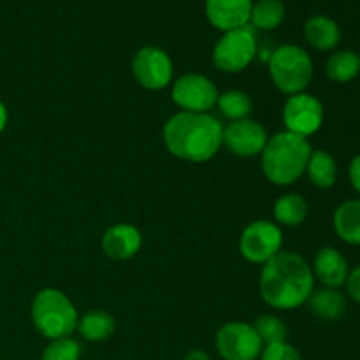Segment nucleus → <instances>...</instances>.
I'll return each instance as SVG.
<instances>
[{
  "mask_svg": "<svg viewBox=\"0 0 360 360\" xmlns=\"http://www.w3.org/2000/svg\"><path fill=\"white\" fill-rule=\"evenodd\" d=\"M285 20V6L281 0H259L253 4L250 23L255 30H274Z\"/></svg>",
  "mask_w": 360,
  "mask_h": 360,
  "instance_id": "5701e85b",
  "label": "nucleus"
},
{
  "mask_svg": "<svg viewBox=\"0 0 360 360\" xmlns=\"http://www.w3.org/2000/svg\"><path fill=\"white\" fill-rule=\"evenodd\" d=\"M283 232L271 220H255L248 224L239 238V252L248 262L266 264L281 252Z\"/></svg>",
  "mask_w": 360,
  "mask_h": 360,
  "instance_id": "0eeeda50",
  "label": "nucleus"
},
{
  "mask_svg": "<svg viewBox=\"0 0 360 360\" xmlns=\"http://www.w3.org/2000/svg\"><path fill=\"white\" fill-rule=\"evenodd\" d=\"M259 51L255 28L246 25L243 28L224 32L213 49V63L218 70L236 74L245 70L255 60Z\"/></svg>",
  "mask_w": 360,
  "mask_h": 360,
  "instance_id": "423d86ee",
  "label": "nucleus"
},
{
  "mask_svg": "<svg viewBox=\"0 0 360 360\" xmlns=\"http://www.w3.org/2000/svg\"><path fill=\"white\" fill-rule=\"evenodd\" d=\"M0 360H2V359H0Z\"/></svg>",
  "mask_w": 360,
  "mask_h": 360,
  "instance_id": "2f4dec72",
  "label": "nucleus"
},
{
  "mask_svg": "<svg viewBox=\"0 0 360 360\" xmlns=\"http://www.w3.org/2000/svg\"><path fill=\"white\" fill-rule=\"evenodd\" d=\"M171 97L181 111L207 112L217 105L218 90L207 76L188 72L172 81Z\"/></svg>",
  "mask_w": 360,
  "mask_h": 360,
  "instance_id": "1a4fd4ad",
  "label": "nucleus"
},
{
  "mask_svg": "<svg viewBox=\"0 0 360 360\" xmlns=\"http://www.w3.org/2000/svg\"><path fill=\"white\" fill-rule=\"evenodd\" d=\"M334 231L341 241L360 246V200H345L336 207L333 217Z\"/></svg>",
  "mask_w": 360,
  "mask_h": 360,
  "instance_id": "a211bd4d",
  "label": "nucleus"
},
{
  "mask_svg": "<svg viewBox=\"0 0 360 360\" xmlns=\"http://www.w3.org/2000/svg\"><path fill=\"white\" fill-rule=\"evenodd\" d=\"M253 0H206V18L221 32L250 25Z\"/></svg>",
  "mask_w": 360,
  "mask_h": 360,
  "instance_id": "ddd939ff",
  "label": "nucleus"
},
{
  "mask_svg": "<svg viewBox=\"0 0 360 360\" xmlns=\"http://www.w3.org/2000/svg\"><path fill=\"white\" fill-rule=\"evenodd\" d=\"M348 178H350V183L355 188V192L360 195V153L352 158L350 167H348Z\"/></svg>",
  "mask_w": 360,
  "mask_h": 360,
  "instance_id": "c85d7f7f",
  "label": "nucleus"
},
{
  "mask_svg": "<svg viewBox=\"0 0 360 360\" xmlns=\"http://www.w3.org/2000/svg\"><path fill=\"white\" fill-rule=\"evenodd\" d=\"M360 72V55L352 49L333 53L326 62V74L334 83H350Z\"/></svg>",
  "mask_w": 360,
  "mask_h": 360,
  "instance_id": "4be33fe9",
  "label": "nucleus"
},
{
  "mask_svg": "<svg viewBox=\"0 0 360 360\" xmlns=\"http://www.w3.org/2000/svg\"><path fill=\"white\" fill-rule=\"evenodd\" d=\"M269 76L283 94H301L313 79L311 56L295 44L280 46L269 56Z\"/></svg>",
  "mask_w": 360,
  "mask_h": 360,
  "instance_id": "39448f33",
  "label": "nucleus"
},
{
  "mask_svg": "<svg viewBox=\"0 0 360 360\" xmlns=\"http://www.w3.org/2000/svg\"><path fill=\"white\" fill-rule=\"evenodd\" d=\"M260 360H302V355L297 348L283 341V343L264 347L262 354H260Z\"/></svg>",
  "mask_w": 360,
  "mask_h": 360,
  "instance_id": "bb28decb",
  "label": "nucleus"
},
{
  "mask_svg": "<svg viewBox=\"0 0 360 360\" xmlns=\"http://www.w3.org/2000/svg\"><path fill=\"white\" fill-rule=\"evenodd\" d=\"M267 139L269 136L266 129L252 118L238 120L224 127V144L231 153L238 157H257L264 151Z\"/></svg>",
  "mask_w": 360,
  "mask_h": 360,
  "instance_id": "f8f14e48",
  "label": "nucleus"
},
{
  "mask_svg": "<svg viewBox=\"0 0 360 360\" xmlns=\"http://www.w3.org/2000/svg\"><path fill=\"white\" fill-rule=\"evenodd\" d=\"M218 111L231 122L248 118L252 112V98L246 91L241 90H227L224 94H218L217 105Z\"/></svg>",
  "mask_w": 360,
  "mask_h": 360,
  "instance_id": "b1692460",
  "label": "nucleus"
},
{
  "mask_svg": "<svg viewBox=\"0 0 360 360\" xmlns=\"http://www.w3.org/2000/svg\"><path fill=\"white\" fill-rule=\"evenodd\" d=\"M217 352L224 360H257L264 350L252 323L229 322L218 329L214 338Z\"/></svg>",
  "mask_w": 360,
  "mask_h": 360,
  "instance_id": "6e6552de",
  "label": "nucleus"
},
{
  "mask_svg": "<svg viewBox=\"0 0 360 360\" xmlns=\"http://www.w3.org/2000/svg\"><path fill=\"white\" fill-rule=\"evenodd\" d=\"M7 120H9V115H7V108L2 101H0V134L6 130Z\"/></svg>",
  "mask_w": 360,
  "mask_h": 360,
  "instance_id": "7c9ffc66",
  "label": "nucleus"
},
{
  "mask_svg": "<svg viewBox=\"0 0 360 360\" xmlns=\"http://www.w3.org/2000/svg\"><path fill=\"white\" fill-rule=\"evenodd\" d=\"M143 236L130 224H115L102 236V252L112 260H129L141 250Z\"/></svg>",
  "mask_w": 360,
  "mask_h": 360,
  "instance_id": "4468645a",
  "label": "nucleus"
},
{
  "mask_svg": "<svg viewBox=\"0 0 360 360\" xmlns=\"http://www.w3.org/2000/svg\"><path fill=\"white\" fill-rule=\"evenodd\" d=\"M115 329L116 322L112 315L101 311V309H94V311H88L79 316L76 330L83 340L91 341V343H102L115 334Z\"/></svg>",
  "mask_w": 360,
  "mask_h": 360,
  "instance_id": "6ab92c4d",
  "label": "nucleus"
},
{
  "mask_svg": "<svg viewBox=\"0 0 360 360\" xmlns=\"http://www.w3.org/2000/svg\"><path fill=\"white\" fill-rule=\"evenodd\" d=\"M260 295L276 309H295L306 304L315 290L311 266L299 253L280 252L260 271Z\"/></svg>",
  "mask_w": 360,
  "mask_h": 360,
  "instance_id": "f257e3e1",
  "label": "nucleus"
},
{
  "mask_svg": "<svg viewBox=\"0 0 360 360\" xmlns=\"http://www.w3.org/2000/svg\"><path fill=\"white\" fill-rule=\"evenodd\" d=\"M323 104L311 94L288 95L283 105V123L287 132L308 139L309 136L319 132L323 125Z\"/></svg>",
  "mask_w": 360,
  "mask_h": 360,
  "instance_id": "9d476101",
  "label": "nucleus"
},
{
  "mask_svg": "<svg viewBox=\"0 0 360 360\" xmlns=\"http://www.w3.org/2000/svg\"><path fill=\"white\" fill-rule=\"evenodd\" d=\"M308 306L309 311L316 319L334 322V320H340L347 311V299L341 294L340 288L322 287L311 292L308 299Z\"/></svg>",
  "mask_w": 360,
  "mask_h": 360,
  "instance_id": "f3484780",
  "label": "nucleus"
},
{
  "mask_svg": "<svg viewBox=\"0 0 360 360\" xmlns=\"http://www.w3.org/2000/svg\"><path fill=\"white\" fill-rule=\"evenodd\" d=\"M253 329L259 334L264 347L287 341V326L276 315H269L267 313V315L257 316V320L253 322Z\"/></svg>",
  "mask_w": 360,
  "mask_h": 360,
  "instance_id": "393cba45",
  "label": "nucleus"
},
{
  "mask_svg": "<svg viewBox=\"0 0 360 360\" xmlns=\"http://www.w3.org/2000/svg\"><path fill=\"white\" fill-rule=\"evenodd\" d=\"M81 347L72 338H60L49 341L42 352L41 360H79Z\"/></svg>",
  "mask_w": 360,
  "mask_h": 360,
  "instance_id": "a878e982",
  "label": "nucleus"
},
{
  "mask_svg": "<svg viewBox=\"0 0 360 360\" xmlns=\"http://www.w3.org/2000/svg\"><path fill=\"white\" fill-rule=\"evenodd\" d=\"M306 174L316 188H330L336 185L338 164L329 151L313 150L306 165Z\"/></svg>",
  "mask_w": 360,
  "mask_h": 360,
  "instance_id": "aec40b11",
  "label": "nucleus"
},
{
  "mask_svg": "<svg viewBox=\"0 0 360 360\" xmlns=\"http://www.w3.org/2000/svg\"><path fill=\"white\" fill-rule=\"evenodd\" d=\"M32 322L46 340L69 338L77 329L76 306L58 288H42L32 301Z\"/></svg>",
  "mask_w": 360,
  "mask_h": 360,
  "instance_id": "20e7f679",
  "label": "nucleus"
},
{
  "mask_svg": "<svg viewBox=\"0 0 360 360\" xmlns=\"http://www.w3.org/2000/svg\"><path fill=\"white\" fill-rule=\"evenodd\" d=\"M304 39L319 51H333L341 41V28L333 18L316 14L304 25Z\"/></svg>",
  "mask_w": 360,
  "mask_h": 360,
  "instance_id": "dca6fc26",
  "label": "nucleus"
},
{
  "mask_svg": "<svg viewBox=\"0 0 360 360\" xmlns=\"http://www.w3.org/2000/svg\"><path fill=\"white\" fill-rule=\"evenodd\" d=\"M169 153L186 162H207L224 146V125L210 112L179 111L164 125Z\"/></svg>",
  "mask_w": 360,
  "mask_h": 360,
  "instance_id": "f03ea898",
  "label": "nucleus"
},
{
  "mask_svg": "<svg viewBox=\"0 0 360 360\" xmlns=\"http://www.w3.org/2000/svg\"><path fill=\"white\" fill-rule=\"evenodd\" d=\"M183 360H211V357L204 350H199V348H195V350H190L188 354L185 355V359H183Z\"/></svg>",
  "mask_w": 360,
  "mask_h": 360,
  "instance_id": "c756f323",
  "label": "nucleus"
},
{
  "mask_svg": "<svg viewBox=\"0 0 360 360\" xmlns=\"http://www.w3.org/2000/svg\"><path fill=\"white\" fill-rule=\"evenodd\" d=\"M313 148L308 139L295 134L278 132L267 139L260 153L262 172L273 185L288 186L306 172Z\"/></svg>",
  "mask_w": 360,
  "mask_h": 360,
  "instance_id": "7ed1b4c3",
  "label": "nucleus"
},
{
  "mask_svg": "<svg viewBox=\"0 0 360 360\" xmlns=\"http://www.w3.org/2000/svg\"><path fill=\"white\" fill-rule=\"evenodd\" d=\"M345 287H347V294L360 304V266L350 269L347 281H345Z\"/></svg>",
  "mask_w": 360,
  "mask_h": 360,
  "instance_id": "cd10ccee",
  "label": "nucleus"
},
{
  "mask_svg": "<svg viewBox=\"0 0 360 360\" xmlns=\"http://www.w3.org/2000/svg\"><path fill=\"white\" fill-rule=\"evenodd\" d=\"M311 271L315 280H319L323 287L340 288L347 281L350 267L340 250L333 248V246H323L316 252Z\"/></svg>",
  "mask_w": 360,
  "mask_h": 360,
  "instance_id": "2eb2a0df",
  "label": "nucleus"
},
{
  "mask_svg": "<svg viewBox=\"0 0 360 360\" xmlns=\"http://www.w3.org/2000/svg\"><path fill=\"white\" fill-rule=\"evenodd\" d=\"M134 79L143 88L158 91L167 88L174 77L172 60L164 49L157 46H144L136 53L132 60Z\"/></svg>",
  "mask_w": 360,
  "mask_h": 360,
  "instance_id": "9b49d317",
  "label": "nucleus"
},
{
  "mask_svg": "<svg viewBox=\"0 0 360 360\" xmlns=\"http://www.w3.org/2000/svg\"><path fill=\"white\" fill-rule=\"evenodd\" d=\"M274 224L283 227H299L308 217V202L299 193H285L274 202Z\"/></svg>",
  "mask_w": 360,
  "mask_h": 360,
  "instance_id": "412c9836",
  "label": "nucleus"
}]
</instances>
